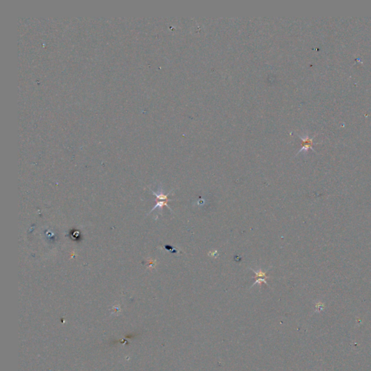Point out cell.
Masks as SVG:
<instances>
[{"label": "cell", "instance_id": "obj_4", "mask_svg": "<svg viewBox=\"0 0 371 371\" xmlns=\"http://www.w3.org/2000/svg\"><path fill=\"white\" fill-rule=\"evenodd\" d=\"M168 202H169V201H158V202H157V203L156 204V205H155V207H154L152 208V209H151V211H150V213H151L152 212V211L154 210V209H156V208H159V209H160V210H162V207H163L164 206H166V207L169 208V209H170V210H171V212H173V209H172L169 206H168Z\"/></svg>", "mask_w": 371, "mask_h": 371}, {"label": "cell", "instance_id": "obj_6", "mask_svg": "<svg viewBox=\"0 0 371 371\" xmlns=\"http://www.w3.org/2000/svg\"><path fill=\"white\" fill-rule=\"evenodd\" d=\"M208 256L212 257H217L218 256V252L217 250H213L208 252Z\"/></svg>", "mask_w": 371, "mask_h": 371}, {"label": "cell", "instance_id": "obj_2", "mask_svg": "<svg viewBox=\"0 0 371 371\" xmlns=\"http://www.w3.org/2000/svg\"><path fill=\"white\" fill-rule=\"evenodd\" d=\"M150 190H151L152 192L153 193V194L155 195V196H156L158 201H172L171 200H169V199H168V196H169L170 193L172 192V191H170L168 194H165L163 190H162V188H159L157 192H155V191H152V189H150Z\"/></svg>", "mask_w": 371, "mask_h": 371}, {"label": "cell", "instance_id": "obj_3", "mask_svg": "<svg viewBox=\"0 0 371 371\" xmlns=\"http://www.w3.org/2000/svg\"><path fill=\"white\" fill-rule=\"evenodd\" d=\"M271 268V267H269V269ZM249 269H250L252 272H254L255 273V276L253 277V278H255V279H257V278H266V279H267V278H270L269 276H267V272L268 271V270H263L260 268L258 269L257 270H254V269L251 268V267H249Z\"/></svg>", "mask_w": 371, "mask_h": 371}, {"label": "cell", "instance_id": "obj_5", "mask_svg": "<svg viewBox=\"0 0 371 371\" xmlns=\"http://www.w3.org/2000/svg\"><path fill=\"white\" fill-rule=\"evenodd\" d=\"M262 283H265L266 285H267V286H268V284H267V281H266V278H257L256 280H255V282H254V283H253L252 285L251 286L250 289H251V288H252L253 286H254L256 285V284H259V285H260V286H261V285H262Z\"/></svg>", "mask_w": 371, "mask_h": 371}, {"label": "cell", "instance_id": "obj_1", "mask_svg": "<svg viewBox=\"0 0 371 371\" xmlns=\"http://www.w3.org/2000/svg\"><path fill=\"white\" fill-rule=\"evenodd\" d=\"M299 137L300 139H301L302 140V148L300 149L299 151L298 152V153L296 154V155H298L299 153L302 152H307L308 150L310 149H312V151L315 152L314 149H313L312 145H313V139H314V137L313 138H309V136L308 135H305V136L302 137L301 136L299 135Z\"/></svg>", "mask_w": 371, "mask_h": 371}]
</instances>
